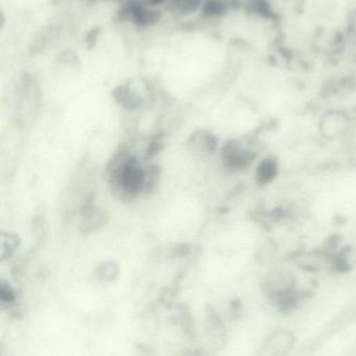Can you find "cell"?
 <instances>
[{
  "instance_id": "12",
  "label": "cell",
  "mask_w": 356,
  "mask_h": 356,
  "mask_svg": "<svg viewBox=\"0 0 356 356\" xmlns=\"http://www.w3.org/2000/svg\"><path fill=\"white\" fill-rule=\"evenodd\" d=\"M347 31H348L349 37L356 43V8L349 15L347 20Z\"/></svg>"
},
{
  "instance_id": "7",
  "label": "cell",
  "mask_w": 356,
  "mask_h": 356,
  "mask_svg": "<svg viewBox=\"0 0 356 356\" xmlns=\"http://www.w3.org/2000/svg\"><path fill=\"white\" fill-rule=\"evenodd\" d=\"M203 0H171V8L178 14H189L196 12Z\"/></svg>"
},
{
  "instance_id": "14",
  "label": "cell",
  "mask_w": 356,
  "mask_h": 356,
  "mask_svg": "<svg viewBox=\"0 0 356 356\" xmlns=\"http://www.w3.org/2000/svg\"><path fill=\"white\" fill-rule=\"evenodd\" d=\"M148 1L150 2V4H153V6H156V4L162 3L165 0H148Z\"/></svg>"
},
{
  "instance_id": "4",
  "label": "cell",
  "mask_w": 356,
  "mask_h": 356,
  "mask_svg": "<svg viewBox=\"0 0 356 356\" xmlns=\"http://www.w3.org/2000/svg\"><path fill=\"white\" fill-rule=\"evenodd\" d=\"M348 119L342 113L330 112L323 117L321 121V129L327 137H336L345 131Z\"/></svg>"
},
{
  "instance_id": "10",
  "label": "cell",
  "mask_w": 356,
  "mask_h": 356,
  "mask_svg": "<svg viewBox=\"0 0 356 356\" xmlns=\"http://www.w3.org/2000/svg\"><path fill=\"white\" fill-rule=\"evenodd\" d=\"M226 4L221 0H208L203 6V14L205 16H219L226 12Z\"/></svg>"
},
{
  "instance_id": "8",
  "label": "cell",
  "mask_w": 356,
  "mask_h": 356,
  "mask_svg": "<svg viewBox=\"0 0 356 356\" xmlns=\"http://www.w3.org/2000/svg\"><path fill=\"white\" fill-rule=\"evenodd\" d=\"M277 173L276 163L272 160L263 161L257 170V178L261 184H267L275 177Z\"/></svg>"
},
{
  "instance_id": "5",
  "label": "cell",
  "mask_w": 356,
  "mask_h": 356,
  "mask_svg": "<svg viewBox=\"0 0 356 356\" xmlns=\"http://www.w3.org/2000/svg\"><path fill=\"white\" fill-rule=\"evenodd\" d=\"M207 318H208L209 327H210V334L213 340L219 347H223L227 340V334H226L227 332L221 318L215 311L208 312Z\"/></svg>"
},
{
  "instance_id": "13",
  "label": "cell",
  "mask_w": 356,
  "mask_h": 356,
  "mask_svg": "<svg viewBox=\"0 0 356 356\" xmlns=\"http://www.w3.org/2000/svg\"><path fill=\"white\" fill-rule=\"evenodd\" d=\"M0 297H1L2 301L12 302V301L15 300L14 291L8 284H1V286H0Z\"/></svg>"
},
{
  "instance_id": "2",
  "label": "cell",
  "mask_w": 356,
  "mask_h": 356,
  "mask_svg": "<svg viewBox=\"0 0 356 356\" xmlns=\"http://www.w3.org/2000/svg\"><path fill=\"white\" fill-rule=\"evenodd\" d=\"M296 345V334L290 330L274 332L263 343L261 356H288Z\"/></svg>"
},
{
  "instance_id": "6",
  "label": "cell",
  "mask_w": 356,
  "mask_h": 356,
  "mask_svg": "<svg viewBox=\"0 0 356 356\" xmlns=\"http://www.w3.org/2000/svg\"><path fill=\"white\" fill-rule=\"evenodd\" d=\"M224 158H225V162L233 168L242 167L249 161L248 154L234 147L233 145H228L225 148Z\"/></svg>"
},
{
  "instance_id": "11",
  "label": "cell",
  "mask_w": 356,
  "mask_h": 356,
  "mask_svg": "<svg viewBox=\"0 0 356 356\" xmlns=\"http://www.w3.org/2000/svg\"><path fill=\"white\" fill-rule=\"evenodd\" d=\"M117 266L115 264L107 263L102 265L100 269V277L102 280H112L116 277Z\"/></svg>"
},
{
  "instance_id": "9",
  "label": "cell",
  "mask_w": 356,
  "mask_h": 356,
  "mask_svg": "<svg viewBox=\"0 0 356 356\" xmlns=\"http://www.w3.org/2000/svg\"><path fill=\"white\" fill-rule=\"evenodd\" d=\"M18 247V238L10 234H1L0 236V255L1 259L12 254Z\"/></svg>"
},
{
  "instance_id": "1",
  "label": "cell",
  "mask_w": 356,
  "mask_h": 356,
  "mask_svg": "<svg viewBox=\"0 0 356 356\" xmlns=\"http://www.w3.org/2000/svg\"><path fill=\"white\" fill-rule=\"evenodd\" d=\"M263 292L281 315L294 313L305 299V295L297 288L294 276L286 271H276L267 276Z\"/></svg>"
},
{
  "instance_id": "3",
  "label": "cell",
  "mask_w": 356,
  "mask_h": 356,
  "mask_svg": "<svg viewBox=\"0 0 356 356\" xmlns=\"http://www.w3.org/2000/svg\"><path fill=\"white\" fill-rule=\"evenodd\" d=\"M123 16L137 25H150L160 18V13L148 10L139 0H130L123 8Z\"/></svg>"
}]
</instances>
